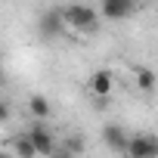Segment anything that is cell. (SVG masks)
Masks as SVG:
<instances>
[{
  "mask_svg": "<svg viewBox=\"0 0 158 158\" xmlns=\"http://www.w3.org/2000/svg\"><path fill=\"white\" fill-rule=\"evenodd\" d=\"M62 19H65V25L84 31V34H96L99 31V13L93 6H87V3H68L62 10Z\"/></svg>",
  "mask_w": 158,
  "mask_h": 158,
  "instance_id": "1",
  "label": "cell"
},
{
  "mask_svg": "<svg viewBox=\"0 0 158 158\" xmlns=\"http://www.w3.org/2000/svg\"><path fill=\"white\" fill-rule=\"evenodd\" d=\"M28 139H31V146H34V152H37V158H50L56 149H59V139L53 136V130L44 124V121H37L28 133H25Z\"/></svg>",
  "mask_w": 158,
  "mask_h": 158,
  "instance_id": "2",
  "label": "cell"
},
{
  "mask_svg": "<svg viewBox=\"0 0 158 158\" xmlns=\"http://www.w3.org/2000/svg\"><path fill=\"white\" fill-rule=\"evenodd\" d=\"M65 31V19H62V10H44L37 16V34L44 40H59Z\"/></svg>",
  "mask_w": 158,
  "mask_h": 158,
  "instance_id": "3",
  "label": "cell"
},
{
  "mask_svg": "<svg viewBox=\"0 0 158 158\" xmlns=\"http://www.w3.org/2000/svg\"><path fill=\"white\" fill-rule=\"evenodd\" d=\"M130 158H158V136L155 133H136L127 143Z\"/></svg>",
  "mask_w": 158,
  "mask_h": 158,
  "instance_id": "4",
  "label": "cell"
},
{
  "mask_svg": "<svg viewBox=\"0 0 158 158\" xmlns=\"http://www.w3.org/2000/svg\"><path fill=\"white\" fill-rule=\"evenodd\" d=\"M133 13H136V0H102L99 3V16L109 19V22L130 19Z\"/></svg>",
  "mask_w": 158,
  "mask_h": 158,
  "instance_id": "5",
  "label": "cell"
},
{
  "mask_svg": "<svg viewBox=\"0 0 158 158\" xmlns=\"http://www.w3.org/2000/svg\"><path fill=\"white\" fill-rule=\"evenodd\" d=\"M102 143H106V149H112V152H127V143H130V133L121 127V124H115V121H109L106 127H102Z\"/></svg>",
  "mask_w": 158,
  "mask_h": 158,
  "instance_id": "6",
  "label": "cell"
},
{
  "mask_svg": "<svg viewBox=\"0 0 158 158\" xmlns=\"http://www.w3.org/2000/svg\"><path fill=\"white\" fill-rule=\"evenodd\" d=\"M112 90H115V77H112L109 68H99V71L90 74V93L93 96L106 99V96H112Z\"/></svg>",
  "mask_w": 158,
  "mask_h": 158,
  "instance_id": "7",
  "label": "cell"
},
{
  "mask_svg": "<svg viewBox=\"0 0 158 158\" xmlns=\"http://www.w3.org/2000/svg\"><path fill=\"white\" fill-rule=\"evenodd\" d=\"M28 115H34L37 121H47V118L53 115V106H50V99H47L44 93H34V96L28 99Z\"/></svg>",
  "mask_w": 158,
  "mask_h": 158,
  "instance_id": "8",
  "label": "cell"
},
{
  "mask_svg": "<svg viewBox=\"0 0 158 158\" xmlns=\"http://www.w3.org/2000/svg\"><path fill=\"white\" fill-rule=\"evenodd\" d=\"M10 152H13L16 158H37V152H34V146H31V139H28L25 133L10 136Z\"/></svg>",
  "mask_w": 158,
  "mask_h": 158,
  "instance_id": "9",
  "label": "cell"
},
{
  "mask_svg": "<svg viewBox=\"0 0 158 158\" xmlns=\"http://www.w3.org/2000/svg\"><path fill=\"white\" fill-rule=\"evenodd\" d=\"M62 152H68L71 158H77L84 149H87V139H84V133H68L65 139H62V146H59Z\"/></svg>",
  "mask_w": 158,
  "mask_h": 158,
  "instance_id": "10",
  "label": "cell"
},
{
  "mask_svg": "<svg viewBox=\"0 0 158 158\" xmlns=\"http://www.w3.org/2000/svg\"><path fill=\"white\" fill-rule=\"evenodd\" d=\"M155 84H158V74H155L152 68L139 65V68H136V87H139V90H146V93H152V90H155Z\"/></svg>",
  "mask_w": 158,
  "mask_h": 158,
  "instance_id": "11",
  "label": "cell"
},
{
  "mask_svg": "<svg viewBox=\"0 0 158 158\" xmlns=\"http://www.w3.org/2000/svg\"><path fill=\"white\" fill-rule=\"evenodd\" d=\"M3 121H10V102L0 99V124H3Z\"/></svg>",
  "mask_w": 158,
  "mask_h": 158,
  "instance_id": "12",
  "label": "cell"
},
{
  "mask_svg": "<svg viewBox=\"0 0 158 158\" xmlns=\"http://www.w3.org/2000/svg\"><path fill=\"white\" fill-rule=\"evenodd\" d=\"M50 158H71V155H68V152H62V149H56V152H53Z\"/></svg>",
  "mask_w": 158,
  "mask_h": 158,
  "instance_id": "13",
  "label": "cell"
},
{
  "mask_svg": "<svg viewBox=\"0 0 158 158\" xmlns=\"http://www.w3.org/2000/svg\"><path fill=\"white\" fill-rule=\"evenodd\" d=\"M0 158H16V155H13L10 149H0Z\"/></svg>",
  "mask_w": 158,
  "mask_h": 158,
  "instance_id": "14",
  "label": "cell"
},
{
  "mask_svg": "<svg viewBox=\"0 0 158 158\" xmlns=\"http://www.w3.org/2000/svg\"><path fill=\"white\" fill-rule=\"evenodd\" d=\"M0 71H3V59H0Z\"/></svg>",
  "mask_w": 158,
  "mask_h": 158,
  "instance_id": "15",
  "label": "cell"
}]
</instances>
